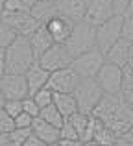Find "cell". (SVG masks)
<instances>
[{"label": "cell", "instance_id": "2e32d148", "mask_svg": "<svg viewBox=\"0 0 133 146\" xmlns=\"http://www.w3.org/2000/svg\"><path fill=\"white\" fill-rule=\"evenodd\" d=\"M32 133L37 137L39 141H43L44 144H54L59 143V129L56 126L44 122L43 118H33V124H32Z\"/></svg>", "mask_w": 133, "mask_h": 146}, {"label": "cell", "instance_id": "4dcf8cb0", "mask_svg": "<svg viewBox=\"0 0 133 146\" xmlns=\"http://www.w3.org/2000/svg\"><path fill=\"white\" fill-rule=\"evenodd\" d=\"M32 124H33V117L26 113H21L19 117H15V128L19 129H32Z\"/></svg>", "mask_w": 133, "mask_h": 146}, {"label": "cell", "instance_id": "7bdbcfd3", "mask_svg": "<svg viewBox=\"0 0 133 146\" xmlns=\"http://www.w3.org/2000/svg\"><path fill=\"white\" fill-rule=\"evenodd\" d=\"M39 2H44V4H58L59 0H39Z\"/></svg>", "mask_w": 133, "mask_h": 146}, {"label": "cell", "instance_id": "d6a6232c", "mask_svg": "<svg viewBox=\"0 0 133 146\" xmlns=\"http://www.w3.org/2000/svg\"><path fill=\"white\" fill-rule=\"evenodd\" d=\"M131 0H111V6H113V11H115L116 17H124L128 6H130Z\"/></svg>", "mask_w": 133, "mask_h": 146}, {"label": "cell", "instance_id": "7dc6e473", "mask_svg": "<svg viewBox=\"0 0 133 146\" xmlns=\"http://www.w3.org/2000/svg\"><path fill=\"white\" fill-rule=\"evenodd\" d=\"M2 2H4V0H0V9H2Z\"/></svg>", "mask_w": 133, "mask_h": 146}, {"label": "cell", "instance_id": "1f68e13d", "mask_svg": "<svg viewBox=\"0 0 133 146\" xmlns=\"http://www.w3.org/2000/svg\"><path fill=\"white\" fill-rule=\"evenodd\" d=\"M122 39L133 43V17H124V26H122Z\"/></svg>", "mask_w": 133, "mask_h": 146}, {"label": "cell", "instance_id": "5bb4252c", "mask_svg": "<svg viewBox=\"0 0 133 146\" xmlns=\"http://www.w3.org/2000/svg\"><path fill=\"white\" fill-rule=\"evenodd\" d=\"M26 82H28V91H30V96H33V94L37 93V91H41L43 87H46L48 80H50V72L44 70L43 67H41L39 63H33L32 67H30V70L26 72Z\"/></svg>", "mask_w": 133, "mask_h": 146}, {"label": "cell", "instance_id": "8d00e7d4", "mask_svg": "<svg viewBox=\"0 0 133 146\" xmlns=\"http://www.w3.org/2000/svg\"><path fill=\"white\" fill-rule=\"evenodd\" d=\"M0 146H11L9 133H0Z\"/></svg>", "mask_w": 133, "mask_h": 146}, {"label": "cell", "instance_id": "f6af8a7d", "mask_svg": "<svg viewBox=\"0 0 133 146\" xmlns=\"http://www.w3.org/2000/svg\"><path fill=\"white\" fill-rule=\"evenodd\" d=\"M4 102H6V98H4V94H2V91H0V107L4 106Z\"/></svg>", "mask_w": 133, "mask_h": 146}, {"label": "cell", "instance_id": "7402d4cb", "mask_svg": "<svg viewBox=\"0 0 133 146\" xmlns=\"http://www.w3.org/2000/svg\"><path fill=\"white\" fill-rule=\"evenodd\" d=\"M39 118H43L44 122H48V124L56 126L58 129H61L63 122H65L63 115L58 111V107H56L54 104H52V106H48V107H44V109H41V113H39Z\"/></svg>", "mask_w": 133, "mask_h": 146}, {"label": "cell", "instance_id": "836d02e7", "mask_svg": "<svg viewBox=\"0 0 133 146\" xmlns=\"http://www.w3.org/2000/svg\"><path fill=\"white\" fill-rule=\"evenodd\" d=\"M22 146H46V144H44L43 141H39V139H37V137L32 133V135H30V139L26 141V143L22 144Z\"/></svg>", "mask_w": 133, "mask_h": 146}, {"label": "cell", "instance_id": "f35d334b", "mask_svg": "<svg viewBox=\"0 0 133 146\" xmlns=\"http://www.w3.org/2000/svg\"><path fill=\"white\" fill-rule=\"evenodd\" d=\"M19 2H21V4H22L24 7H28V9H32V7H33V4H35L37 0H19Z\"/></svg>", "mask_w": 133, "mask_h": 146}, {"label": "cell", "instance_id": "8fae6325", "mask_svg": "<svg viewBox=\"0 0 133 146\" xmlns=\"http://www.w3.org/2000/svg\"><path fill=\"white\" fill-rule=\"evenodd\" d=\"M0 91L6 100H24L30 96L24 74H4L0 80Z\"/></svg>", "mask_w": 133, "mask_h": 146}, {"label": "cell", "instance_id": "5b68a950", "mask_svg": "<svg viewBox=\"0 0 133 146\" xmlns=\"http://www.w3.org/2000/svg\"><path fill=\"white\" fill-rule=\"evenodd\" d=\"M104 65H105L104 52H100L98 48H93V50H89V52L81 54V56L74 57L70 67L76 70V74L79 76V80H94Z\"/></svg>", "mask_w": 133, "mask_h": 146}, {"label": "cell", "instance_id": "7c38bea8", "mask_svg": "<svg viewBox=\"0 0 133 146\" xmlns=\"http://www.w3.org/2000/svg\"><path fill=\"white\" fill-rule=\"evenodd\" d=\"M113 17H115V11H113L111 0H89L83 22L98 28V26H102L104 22H107Z\"/></svg>", "mask_w": 133, "mask_h": 146}, {"label": "cell", "instance_id": "e0dca14e", "mask_svg": "<svg viewBox=\"0 0 133 146\" xmlns=\"http://www.w3.org/2000/svg\"><path fill=\"white\" fill-rule=\"evenodd\" d=\"M131 43L126 39H120L113 44L111 48L105 52V61L107 63H113L120 68H126V61H128V52H130Z\"/></svg>", "mask_w": 133, "mask_h": 146}, {"label": "cell", "instance_id": "ee69618b", "mask_svg": "<svg viewBox=\"0 0 133 146\" xmlns=\"http://www.w3.org/2000/svg\"><path fill=\"white\" fill-rule=\"evenodd\" d=\"M83 146H102V144H98V143H94V141H91V143H85Z\"/></svg>", "mask_w": 133, "mask_h": 146}, {"label": "cell", "instance_id": "74e56055", "mask_svg": "<svg viewBox=\"0 0 133 146\" xmlns=\"http://www.w3.org/2000/svg\"><path fill=\"white\" fill-rule=\"evenodd\" d=\"M126 68H133V43L130 46V52H128V61H126Z\"/></svg>", "mask_w": 133, "mask_h": 146}, {"label": "cell", "instance_id": "c3c4849f", "mask_svg": "<svg viewBox=\"0 0 133 146\" xmlns=\"http://www.w3.org/2000/svg\"><path fill=\"white\" fill-rule=\"evenodd\" d=\"M0 24H2V21H0Z\"/></svg>", "mask_w": 133, "mask_h": 146}, {"label": "cell", "instance_id": "ffe728a7", "mask_svg": "<svg viewBox=\"0 0 133 146\" xmlns=\"http://www.w3.org/2000/svg\"><path fill=\"white\" fill-rule=\"evenodd\" d=\"M54 13H58L56 4H44V2H39V0H37V2L33 4V7L30 9V15H32L37 22H41V24H44Z\"/></svg>", "mask_w": 133, "mask_h": 146}, {"label": "cell", "instance_id": "4fadbf2b", "mask_svg": "<svg viewBox=\"0 0 133 146\" xmlns=\"http://www.w3.org/2000/svg\"><path fill=\"white\" fill-rule=\"evenodd\" d=\"M87 2L89 0H59L56 7H58V13L65 15L70 21L81 22L87 13Z\"/></svg>", "mask_w": 133, "mask_h": 146}, {"label": "cell", "instance_id": "603a6c76", "mask_svg": "<svg viewBox=\"0 0 133 146\" xmlns=\"http://www.w3.org/2000/svg\"><path fill=\"white\" fill-rule=\"evenodd\" d=\"M120 96L126 100L133 109V68H124V83Z\"/></svg>", "mask_w": 133, "mask_h": 146}, {"label": "cell", "instance_id": "ba28073f", "mask_svg": "<svg viewBox=\"0 0 133 146\" xmlns=\"http://www.w3.org/2000/svg\"><path fill=\"white\" fill-rule=\"evenodd\" d=\"M72 56L68 54L65 44H54L52 48H48L43 56L37 59V63L48 72H56L61 68H68L72 65Z\"/></svg>", "mask_w": 133, "mask_h": 146}, {"label": "cell", "instance_id": "bcb514c9", "mask_svg": "<svg viewBox=\"0 0 133 146\" xmlns=\"http://www.w3.org/2000/svg\"><path fill=\"white\" fill-rule=\"evenodd\" d=\"M46 146H59V143H54V144H46Z\"/></svg>", "mask_w": 133, "mask_h": 146}, {"label": "cell", "instance_id": "277c9868", "mask_svg": "<svg viewBox=\"0 0 133 146\" xmlns=\"http://www.w3.org/2000/svg\"><path fill=\"white\" fill-rule=\"evenodd\" d=\"M72 94L78 104V111L83 115H93L100 100L104 98V91L96 83V80H81Z\"/></svg>", "mask_w": 133, "mask_h": 146}, {"label": "cell", "instance_id": "7a4b0ae2", "mask_svg": "<svg viewBox=\"0 0 133 146\" xmlns=\"http://www.w3.org/2000/svg\"><path fill=\"white\" fill-rule=\"evenodd\" d=\"M35 61L30 39L19 35L17 41L6 48V74H26Z\"/></svg>", "mask_w": 133, "mask_h": 146}, {"label": "cell", "instance_id": "3957f363", "mask_svg": "<svg viewBox=\"0 0 133 146\" xmlns=\"http://www.w3.org/2000/svg\"><path fill=\"white\" fill-rule=\"evenodd\" d=\"M65 48L72 56V59L89 52V50H93V48H96V28L83 21L76 22L74 32H72V35L65 43Z\"/></svg>", "mask_w": 133, "mask_h": 146}, {"label": "cell", "instance_id": "cb8c5ba5", "mask_svg": "<svg viewBox=\"0 0 133 146\" xmlns=\"http://www.w3.org/2000/svg\"><path fill=\"white\" fill-rule=\"evenodd\" d=\"M17 37H19L17 30L9 28V26H6V24H0V48L2 50L9 48L11 44L17 41Z\"/></svg>", "mask_w": 133, "mask_h": 146}, {"label": "cell", "instance_id": "60d3db41", "mask_svg": "<svg viewBox=\"0 0 133 146\" xmlns=\"http://www.w3.org/2000/svg\"><path fill=\"white\" fill-rule=\"evenodd\" d=\"M115 146H133L130 141H126V139H118V143H116Z\"/></svg>", "mask_w": 133, "mask_h": 146}, {"label": "cell", "instance_id": "9c48e42d", "mask_svg": "<svg viewBox=\"0 0 133 146\" xmlns=\"http://www.w3.org/2000/svg\"><path fill=\"white\" fill-rule=\"evenodd\" d=\"M79 82H81V80L76 74V70L72 67H68V68H61V70L50 72V80H48L46 87L52 89L54 93H59V94H72Z\"/></svg>", "mask_w": 133, "mask_h": 146}, {"label": "cell", "instance_id": "484cf974", "mask_svg": "<svg viewBox=\"0 0 133 146\" xmlns=\"http://www.w3.org/2000/svg\"><path fill=\"white\" fill-rule=\"evenodd\" d=\"M30 135H32V129H19V128H15L13 131L9 133L11 146H22L26 141L30 139Z\"/></svg>", "mask_w": 133, "mask_h": 146}, {"label": "cell", "instance_id": "4316f807", "mask_svg": "<svg viewBox=\"0 0 133 146\" xmlns=\"http://www.w3.org/2000/svg\"><path fill=\"white\" fill-rule=\"evenodd\" d=\"M79 141V137H78V131H76V128L70 124L68 120L63 122V126H61V129H59V141Z\"/></svg>", "mask_w": 133, "mask_h": 146}, {"label": "cell", "instance_id": "9a60e30c", "mask_svg": "<svg viewBox=\"0 0 133 146\" xmlns=\"http://www.w3.org/2000/svg\"><path fill=\"white\" fill-rule=\"evenodd\" d=\"M30 39V44H32V50H33V56H35V59H39L41 56H43L44 52H46L48 48L54 46V41H52L50 33H48V30L44 28V24H41L39 28L35 30V32L32 33V35L28 37Z\"/></svg>", "mask_w": 133, "mask_h": 146}, {"label": "cell", "instance_id": "f546056e", "mask_svg": "<svg viewBox=\"0 0 133 146\" xmlns=\"http://www.w3.org/2000/svg\"><path fill=\"white\" fill-rule=\"evenodd\" d=\"M22 113H26V115H30V117L37 118V117H39V113H41V109H39V106L35 104V100L28 96V98L22 100Z\"/></svg>", "mask_w": 133, "mask_h": 146}, {"label": "cell", "instance_id": "52a82bcc", "mask_svg": "<svg viewBox=\"0 0 133 146\" xmlns=\"http://www.w3.org/2000/svg\"><path fill=\"white\" fill-rule=\"evenodd\" d=\"M94 80L102 87L104 94H120L124 83V68L105 61V65L100 68V72L96 74Z\"/></svg>", "mask_w": 133, "mask_h": 146}, {"label": "cell", "instance_id": "6da1fadb", "mask_svg": "<svg viewBox=\"0 0 133 146\" xmlns=\"http://www.w3.org/2000/svg\"><path fill=\"white\" fill-rule=\"evenodd\" d=\"M93 117L105 124L118 139L126 137L133 128V109L120 94H104Z\"/></svg>", "mask_w": 133, "mask_h": 146}, {"label": "cell", "instance_id": "30bf717a", "mask_svg": "<svg viewBox=\"0 0 133 146\" xmlns=\"http://www.w3.org/2000/svg\"><path fill=\"white\" fill-rule=\"evenodd\" d=\"M74 26H76V22L61 13H54L44 22V28L48 30V33H50L52 41L56 44H65L68 41V37L72 35V32H74Z\"/></svg>", "mask_w": 133, "mask_h": 146}, {"label": "cell", "instance_id": "d4e9b609", "mask_svg": "<svg viewBox=\"0 0 133 146\" xmlns=\"http://www.w3.org/2000/svg\"><path fill=\"white\" fill-rule=\"evenodd\" d=\"M30 98L35 100V104L39 106V109H44V107H48V106L54 104V91L48 89V87H43L41 91H37V93L33 94V96H30Z\"/></svg>", "mask_w": 133, "mask_h": 146}, {"label": "cell", "instance_id": "83f0119b", "mask_svg": "<svg viewBox=\"0 0 133 146\" xmlns=\"http://www.w3.org/2000/svg\"><path fill=\"white\" fill-rule=\"evenodd\" d=\"M2 109L6 111L11 118L19 117V115L22 113V100H6L4 106H2Z\"/></svg>", "mask_w": 133, "mask_h": 146}, {"label": "cell", "instance_id": "44dd1931", "mask_svg": "<svg viewBox=\"0 0 133 146\" xmlns=\"http://www.w3.org/2000/svg\"><path fill=\"white\" fill-rule=\"evenodd\" d=\"M68 122H70L72 126L76 128V131H78V137H79V141H85V135H87V129H89V122H91V115H83V113H76V115H72L70 118H67Z\"/></svg>", "mask_w": 133, "mask_h": 146}, {"label": "cell", "instance_id": "d590c367", "mask_svg": "<svg viewBox=\"0 0 133 146\" xmlns=\"http://www.w3.org/2000/svg\"><path fill=\"white\" fill-rule=\"evenodd\" d=\"M85 143H81V141H59V146H83Z\"/></svg>", "mask_w": 133, "mask_h": 146}, {"label": "cell", "instance_id": "ab89813d", "mask_svg": "<svg viewBox=\"0 0 133 146\" xmlns=\"http://www.w3.org/2000/svg\"><path fill=\"white\" fill-rule=\"evenodd\" d=\"M124 17H133V0L130 2V6H128L126 13H124Z\"/></svg>", "mask_w": 133, "mask_h": 146}, {"label": "cell", "instance_id": "d6986e66", "mask_svg": "<svg viewBox=\"0 0 133 146\" xmlns=\"http://www.w3.org/2000/svg\"><path fill=\"white\" fill-rule=\"evenodd\" d=\"M93 141L102 146H115L118 143V137L111 131L105 124H102L96 118V124H94V133H93Z\"/></svg>", "mask_w": 133, "mask_h": 146}, {"label": "cell", "instance_id": "8992f818", "mask_svg": "<svg viewBox=\"0 0 133 146\" xmlns=\"http://www.w3.org/2000/svg\"><path fill=\"white\" fill-rule=\"evenodd\" d=\"M122 26H124V17H113L107 22L96 28V48L100 52H107L116 41L122 39Z\"/></svg>", "mask_w": 133, "mask_h": 146}, {"label": "cell", "instance_id": "ac0fdd59", "mask_svg": "<svg viewBox=\"0 0 133 146\" xmlns=\"http://www.w3.org/2000/svg\"><path fill=\"white\" fill-rule=\"evenodd\" d=\"M54 106L58 107V111L63 115V118H70L72 115L78 113V104H76L74 94H59L54 93Z\"/></svg>", "mask_w": 133, "mask_h": 146}, {"label": "cell", "instance_id": "f1b7e54d", "mask_svg": "<svg viewBox=\"0 0 133 146\" xmlns=\"http://www.w3.org/2000/svg\"><path fill=\"white\" fill-rule=\"evenodd\" d=\"M13 129H15V118H11L0 107V133H11Z\"/></svg>", "mask_w": 133, "mask_h": 146}, {"label": "cell", "instance_id": "e575fe53", "mask_svg": "<svg viewBox=\"0 0 133 146\" xmlns=\"http://www.w3.org/2000/svg\"><path fill=\"white\" fill-rule=\"evenodd\" d=\"M6 74V50L0 48V80Z\"/></svg>", "mask_w": 133, "mask_h": 146}, {"label": "cell", "instance_id": "b9f144b4", "mask_svg": "<svg viewBox=\"0 0 133 146\" xmlns=\"http://www.w3.org/2000/svg\"><path fill=\"white\" fill-rule=\"evenodd\" d=\"M122 139H126V141H130V143L133 144V128L130 129V133H128V135H126V137H122Z\"/></svg>", "mask_w": 133, "mask_h": 146}]
</instances>
